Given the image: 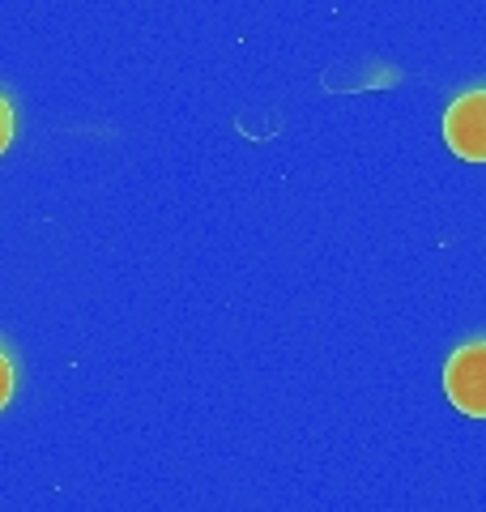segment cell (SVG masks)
Masks as SVG:
<instances>
[{
  "instance_id": "cell-1",
  "label": "cell",
  "mask_w": 486,
  "mask_h": 512,
  "mask_svg": "<svg viewBox=\"0 0 486 512\" xmlns=\"http://www.w3.org/2000/svg\"><path fill=\"white\" fill-rule=\"evenodd\" d=\"M444 393L469 419H486V338L457 346L444 363Z\"/></svg>"
},
{
  "instance_id": "cell-3",
  "label": "cell",
  "mask_w": 486,
  "mask_h": 512,
  "mask_svg": "<svg viewBox=\"0 0 486 512\" xmlns=\"http://www.w3.org/2000/svg\"><path fill=\"white\" fill-rule=\"evenodd\" d=\"M13 389H18V372H13L9 350L0 346V410H5V406L13 402Z\"/></svg>"
},
{
  "instance_id": "cell-4",
  "label": "cell",
  "mask_w": 486,
  "mask_h": 512,
  "mask_svg": "<svg viewBox=\"0 0 486 512\" xmlns=\"http://www.w3.org/2000/svg\"><path fill=\"white\" fill-rule=\"evenodd\" d=\"M9 141H13V103L0 94V154L9 150Z\"/></svg>"
},
{
  "instance_id": "cell-2",
  "label": "cell",
  "mask_w": 486,
  "mask_h": 512,
  "mask_svg": "<svg viewBox=\"0 0 486 512\" xmlns=\"http://www.w3.org/2000/svg\"><path fill=\"white\" fill-rule=\"evenodd\" d=\"M444 141L465 163H486V86L457 94L444 111Z\"/></svg>"
}]
</instances>
